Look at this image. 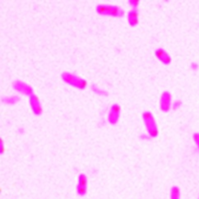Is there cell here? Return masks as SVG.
I'll list each match as a JSON object with an SVG mask.
<instances>
[{
	"mask_svg": "<svg viewBox=\"0 0 199 199\" xmlns=\"http://www.w3.org/2000/svg\"><path fill=\"white\" fill-rule=\"evenodd\" d=\"M195 135H196V136L198 137V138H196V137H195V141H196V142H197V143L198 144V146H199V134H198V133H197V134H195Z\"/></svg>",
	"mask_w": 199,
	"mask_h": 199,
	"instance_id": "cell-3",
	"label": "cell"
},
{
	"mask_svg": "<svg viewBox=\"0 0 199 199\" xmlns=\"http://www.w3.org/2000/svg\"><path fill=\"white\" fill-rule=\"evenodd\" d=\"M112 110L115 111V114H118L120 110V107L118 105H114L113 107H112Z\"/></svg>",
	"mask_w": 199,
	"mask_h": 199,
	"instance_id": "cell-2",
	"label": "cell"
},
{
	"mask_svg": "<svg viewBox=\"0 0 199 199\" xmlns=\"http://www.w3.org/2000/svg\"><path fill=\"white\" fill-rule=\"evenodd\" d=\"M87 184V179L85 174H81L79 176V186L80 187H86Z\"/></svg>",
	"mask_w": 199,
	"mask_h": 199,
	"instance_id": "cell-1",
	"label": "cell"
}]
</instances>
